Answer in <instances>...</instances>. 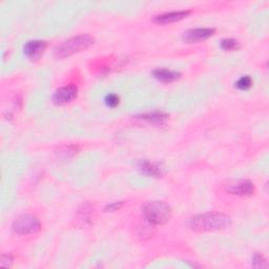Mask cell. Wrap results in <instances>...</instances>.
Returning a JSON list of instances; mask_svg holds the SVG:
<instances>
[{
  "mask_svg": "<svg viewBox=\"0 0 269 269\" xmlns=\"http://www.w3.org/2000/svg\"><path fill=\"white\" fill-rule=\"evenodd\" d=\"M251 84H252V80L251 77L243 76L237 81V83H235V87H237L241 90H246L251 87Z\"/></svg>",
  "mask_w": 269,
  "mask_h": 269,
  "instance_id": "14",
  "label": "cell"
},
{
  "mask_svg": "<svg viewBox=\"0 0 269 269\" xmlns=\"http://www.w3.org/2000/svg\"><path fill=\"white\" fill-rule=\"evenodd\" d=\"M168 116L162 111H153V113H147L138 117V119L145 121L149 124H162L167 120Z\"/></svg>",
  "mask_w": 269,
  "mask_h": 269,
  "instance_id": "12",
  "label": "cell"
},
{
  "mask_svg": "<svg viewBox=\"0 0 269 269\" xmlns=\"http://www.w3.org/2000/svg\"><path fill=\"white\" fill-rule=\"evenodd\" d=\"M12 228L13 231H14V233L17 234L29 235V234H35L40 231L41 224L37 216L30 214H24L19 215L14 221Z\"/></svg>",
  "mask_w": 269,
  "mask_h": 269,
  "instance_id": "4",
  "label": "cell"
},
{
  "mask_svg": "<svg viewBox=\"0 0 269 269\" xmlns=\"http://www.w3.org/2000/svg\"><path fill=\"white\" fill-rule=\"evenodd\" d=\"M94 43V38L90 35H79L72 37L63 41L55 49V56L57 58H67L76 53H79L89 49Z\"/></svg>",
  "mask_w": 269,
  "mask_h": 269,
  "instance_id": "3",
  "label": "cell"
},
{
  "mask_svg": "<svg viewBox=\"0 0 269 269\" xmlns=\"http://www.w3.org/2000/svg\"><path fill=\"white\" fill-rule=\"evenodd\" d=\"M90 209L88 208V206H83V209L79 212V218L80 220H82L83 222H87L89 220H90Z\"/></svg>",
  "mask_w": 269,
  "mask_h": 269,
  "instance_id": "18",
  "label": "cell"
},
{
  "mask_svg": "<svg viewBox=\"0 0 269 269\" xmlns=\"http://www.w3.org/2000/svg\"><path fill=\"white\" fill-rule=\"evenodd\" d=\"M226 190L232 195L238 196H251L254 193L253 183L248 180H241L228 185Z\"/></svg>",
  "mask_w": 269,
  "mask_h": 269,
  "instance_id": "7",
  "label": "cell"
},
{
  "mask_svg": "<svg viewBox=\"0 0 269 269\" xmlns=\"http://www.w3.org/2000/svg\"><path fill=\"white\" fill-rule=\"evenodd\" d=\"M13 264V257L11 254H2L0 259V265L3 267H11Z\"/></svg>",
  "mask_w": 269,
  "mask_h": 269,
  "instance_id": "17",
  "label": "cell"
},
{
  "mask_svg": "<svg viewBox=\"0 0 269 269\" xmlns=\"http://www.w3.org/2000/svg\"><path fill=\"white\" fill-rule=\"evenodd\" d=\"M221 49L224 51H235L239 49V42L234 39L232 38H227V39H223L221 41Z\"/></svg>",
  "mask_w": 269,
  "mask_h": 269,
  "instance_id": "13",
  "label": "cell"
},
{
  "mask_svg": "<svg viewBox=\"0 0 269 269\" xmlns=\"http://www.w3.org/2000/svg\"><path fill=\"white\" fill-rule=\"evenodd\" d=\"M47 47V42L42 40H32L24 44V54L31 59H37L40 57Z\"/></svg>",
  "mask_w": 269,
  "mask_h": 269,
  "instance_id": "8",
  "label": "cell"
},
{
  "mask_svg": "<svg viewBox=\"0 0 269 269\" xmlns=\"http://www.w3.org/2000/svg\"><path fill=\"white\" fill-rule=\"evenodd\" d=\"M231 216L222 213H206L193 216L189 220V227L195 232H214L229 227Z\"/></svg>",
  "mask_w": 269,
  "mask_h": 269,
  "instance_id": "1",
  "label": "cell"
},
{
  "mask_svg": "<svg viewBox=\"0 0 269 269\" xmlns=\"http://www.w3.org/2000/svg\"><path fill=\"white\" fill-rule=\"evenodd\" d=\"M144 218L152 225H163L170 219L172 208L163 201L147 202L142 207Z\"/></svg>",
  "mask_w": 269,
  "mask_h": 269,
  "instance_id": "2",
  "label": "cell"
},
{
  "mask_svg": "<svg viewBox=\"0 0 269 269\" xmlns=\"http://www.w3.org/2000/svg\"><path fill=\"white\" fill-rule=\"evenodd\" d=\"M153 76L157 80L162 82H173L179 79L181 74L179 72L167 70V69H157L153 72Z\"/></svg>",
  "mask_w": 269,
  "mask_h": 269,
  "instance_id": "10",
  "label": "cell"
},
{
  "mask_svg": "<svg viewBox=\"0 0 269 269\" xmlns=\"http://www.w3.org/2000/svg\"><path fill=\"white\" fill-rule=\"evenodd\" d=\"M215 30L211 28H197L186 31L183 34V41L186 43H196L205 40L215 34Z\"/></svg>",
  "mask_w": 269,
  "mask_h": 269,
  "instance_id": "5",
  "label": "cell"
},
{
  "mask_svg": "<svg viewBox=\"0 0 269 269\" xmlns=\"http://www.w3.org/2000/svg\"><path fill=\"white\" fill-rule=\"evenodd\" d=\"M78 89L75 85H67L62 87L55 91L53 95V102L57 106H62V104L69 103L72 100H74L77 97Z\"/></svg>",
  "mask_w": 269,
  "mask_h": 269,
  "instance_id": "6",
  "label": "cell"
},
{
  "mask_svg": "<svg viewBox=\"0 0 269 269\" xmlns=\"http://www.w3.org/2000/svg\"><path fill=\"white\" fill-rule=\"evenodd\" d=\"M252 264L254 267H261V268H264V267H267V262L265 260V258L263 257V255L260 254V253H254L253 254V258H252Z\"/></svg>",
  "mask_w": 269,
  "mask_h": 269,
  "instance_id": "15",
  "label": "cell"
},
{
  "mask_svg": "<svg viewBox=\"0 0 269 269\" xmlns=\"http://www.w3.org/2000/svg\"><path fill=\"white\" fill-rule=\"evenodd\" d=\"M122 205H123V202H114L106 207V212L118 211V209H120L122 207Z\"/></svg>",
  "mask_w": 269,
  "mask_h": 269,
  "instance_id": "19",
  "label": "cell"
},
{
  "mask_svg": "<svg viewBox=\"0 0 269 269\" xmlns=\"http://www.w3.org/2000/svg\"><path fill=\"white\" fill-rule=\"evenodd\" d=\"M137 166L142 174L149 177H160L162 175L161 168L158 165H156L155 163H152L147 160L139 161L137 163Z\"/></svg>",
  "mask_w": 269,
  "mask_h": 269,
  "instance_id": "11",
  "label": "cell"
},
{
  "mask_svg": "<svg viewBox=\"0 0 269 269\" xmlns=\"http://www.w3.org/2000/svg\"><path fill=\"white\" fill-rule=\"evenodd\" d=\"M190 14V11H177V12H169L165 13V14L158 15L154 18L155 22L165 24V23H172L182 20V19L186 18Z\"/></svg>",
  "mask_w": 269,
  "mask_h": 269,
  "instance_id": "9",
  "label": "cell"
},
{
  "mask_svg": "<svg viewBox=\"0 0 269 269\" xmlns=\"http://www.w3.org/2000/svg\"><path fill=\"white\" fill-rule=\"evenodd\" d=\"M120 102V98L116 94H108L106 97V103L109 108H116Z\"/></svg>",
  "mask_w": 269,
  "mask_h": 269,
  "instance_id": "16",
  "label": "cell"
}]
</instances>
